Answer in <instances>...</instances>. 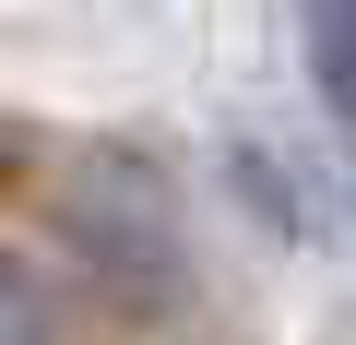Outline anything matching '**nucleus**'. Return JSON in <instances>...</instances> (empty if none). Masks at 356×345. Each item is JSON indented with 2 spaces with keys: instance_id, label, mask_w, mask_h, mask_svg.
<instances>
[{
  "instance_id": "nucleus-1",
  "label": "nucleus",
  "mask_w": 356,
  "mask_h": 345,
  "mask_svg": "<svg viewBox=\"0 0 356 345\" xmlns=\"http://www.w3.org/2000/svg\"><path fill=\"white\" fill-rule=\"evenodd\" d=\"M297 24H309V84L332 119H356V0H297Z\"/></svg>"
}]
</instances>
